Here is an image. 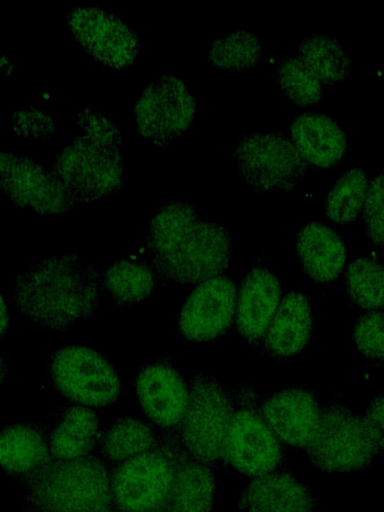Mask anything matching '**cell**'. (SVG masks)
I'll return each mask as SVG.
<instances>
[{"label": "cell", "mask_w": 384, "mask_h": 512, "mask_svg": "<svg viewBox=\"0 0 384 512\" xmlns=\"http://www.w3.org/2000/svg\"><path fill=\"white\" fill-rule=\"evenodd\" d=\"M145 247L155 273L179 283L215 277L232 258L228 230L202 219L195 206L184 201H171L154 214Z\"/></svg>", "instance_id": "cell-1"}, {"label": "cell", "mask_w": 384, "mask_h": 512, "mask_svg": "<svg viewBox=\"0 0 384 512\" xmlns=\"http://www.w3.org/2000/svg\"><path fill=\"white\" fill-rule=\"evenodd\" d=\"M99 276L74 254L45 259L16 278L18 311L43 327L63 331L92 316L100 298Z\"/></svg>", "instance_id": "cell-2"}, {"label": "cell", "mask_w": 384, "mask_h": 512, "mask_svg": "<svg viewBox=\"0 0 384 512\" xmlns=\"http://www.w3.org/2000/svg\"><path fill=\"white\" fill-rule=\"evenodd\" d=\"M25 503L30 512H110V472L95 456L51 459L27 478Z\"/></svg>", "instance_id": "cell-3"}, {"label": "cell", "mask_w": 384, "mask_h": 512, "mask_svg": "<svg viewBox=\"0 0 384 512\" xmlns=\"http://www.w3.org/2000/svg\"><path fill=\"white\" fill-rule=\"evenodd\" d=\"M184 447L172 431L157 435L147 451L120 462L110 472L113 505L121 512L164 510Z\"/></svg>", "instance_id": "cell-4"}, {"label": "cell", "mask_w": 384, "mask_h": 512, "mask_svg": "<svg viewBox=\"0 0 384 512\" xmlns=\"http://www.w3.org/2000/svg\"><path fill=\"white\" fill-rule=\"evenodd\" d=\"M119 149L120 146L79 135L59 151L51 171L74 202L99 201L118 192L124 184Z\"/></svg>", "instance_id": "cell-5"}, {"label": "cell", "mask_w": 384, "mask_h": 512, "mask_svg": "<svg viewBox=\"0 0 384 512\" xmlns=\"http://www.w3.org/2000/svg\"><path fill=\"white\" fill-rule=\"evenodd\" d=\"M234 157L239 177L256 193H290L309 171L292 141L278 130L240 134Z\"/></svg>", "instance_id": "cell-6"}, {"label": "cell", "mask_w": 384, "mask_h": 512, "mask_svg": "<svg viewBox=\"0 0 384 512\" xmlns=\"http://www.w3.org/2000/svg\"><path fill=\"white\" fill-rule=\"evenodd\" d=\"M233 414V400L219 381L195 372L188 383V403L180 422L179 436L186 452L206 465L222 457Z\"/></svg>", "instance_id": "cell-7"}, {"label": "cell", "mask_w": 384, "mask_h": 512, "mask_svg": "<svg viewBox=\"0 0 384 512\" xmlns=\"http://www.w3.org/2000/svg\"><path fill=\"white\" fill-rule=\"evenodd\" d=\"M306 450L313 465L334 473L362 469L382 452L362 418L336 401L322 407L318 429Z\"/></svg>", "instance_id": "cell-8"}, {"label": "cell", "mask_w": 384, "mask_h": 512, "mask_svg": "<svg viewBox=\"0 0 384 512\" xmlns=\"http://www.w3.org/2000/svg\"><path fill=\"white\" fill-rule=\"evenodd\" d=\"M46 370L55 390L76 404L103 407L121 394L122 385L115 369L88 347L59 348L49 358Z\"/></svg>", "instance_id": "cell-9"}, {"label": "cell", "mask_w": 384, "mask_h": 512, "mask_svg": "<svg viewBox=\"0 0 384 512\" xmlns=\"http://www.w3.org/2000/svg\"><path fill=\"white\" fill-rule=\"evenodd\" d=\"M133 112L138 133L156 146H167L190 128L196 101L181 79L163 74L142 90Z\"/></svg>", "instance_id": "cell-10"}, {"label": "cell", "mask_w": 384, "mask_h": 512, "mask_svg": "<svg viewBox=\"0 0 384 512\" xmlns=\"http://www.w3.org/2000/svg\"><path fill=\"white\" fill-rule=\"evenodd\" d=\"M0 189L14 205L43 216H62L74 206L52 171L28 155L0 150Z\"/></svg>", "instance_id": "cell-11"}, {"label": "cell", "mask_w": 384, "mask_h": 512, "mask_svg": "<svg viewBox=\"0 0 384 512\" xmlns=\"http://www.w3.org/2000/svg\"><path fill=\"white\" fill-rule=\"evenodd\" d=\"M67 20L81 47L107 67H128L142 51L139 35L113 13L97 7H75Z\"/></svg>", "instance_id": "cell-12"}, {"label": "cell", "mask_w": 384, "mask_h": 512, "mask_svg": "<svg viewBox=\"0 0 384 512\" xmlns=\"http://www.w3.org/2000/svg\"><path fill=\"white\" fill-rule=\"evenodd\" d=\"M223 457L235 469L251 476H262L285 463L281 440L254 408L234 412L223 450Z\"/></svg>", "instance_id": "cell-13"}, {"label": "cell", "mask_w": 384, "mask_h": 512, "mask_svg": "<svg viewBox=\"0 0 384 512\" xmlns=\"http://www.w3.org/2000/svg\"><path fill=\"white\" fill-rule=\"evenodd\" d=\"M236 307V285L224 276L203 281L186 299L179 315V330L190 341L217 338L230 325Z\"/></svg>", "instance_id": "cell-14"}, {"label": "cell", "mask_w": 384, "mask_h": 512, "mask_svg": "<svg viewBox=\"0 0 384 512\" xmlns=\"http://www.w3.org/2000/svg\"><path fill=\"white\" fill-rule=\"evenodd\" d=\"M145 414L163 428L180 424L188 403V386L168 358L144 364L134 380Z\"/></svg>", "instance_id": "cell-15"}, {"label": "cell", "mask_w": 384, "mask_h": 512, "mask_svg": "<svg viewBox=\"0 0 384 512\" xmlns=\"http://www.w3.org/2000/svg\"><path fill=\"white\" fill-rule=\"evenodd\" d=\"M322 407L308 389L292 386L271 397L263 405V417L283 442L306 448L312 441L321 418Z\"/></svg>", "instance_id": "cell-16"}, {"label": "cell", "mask_w": 384, "mask_h": 512, "mask_svg": "<svg viewBox=\"0 0 384 512\" xmlns=\"http://www.w3.org/2000/svg\"><path fill=\"white\" fill-rule=\"evenodd\" d=\"M290 131L293 145L308 166L326 170L342 163L347 151L346 133L329 115H297Z\"/></svg>", "instance_id": "cell-17"}, {"label": "cell", "mask_w": 384, "mask_h": 512, "mask_svg": "<svg viewBox=\"0 0 384 512\" xmlns=\"http://www.w3.org/2000/svg\"><path fill=\"white\" fill-rule=\"evenodd\" d=\"M43 428L51 456L59 460L87 456L101 437L96 414L76 403L56 406Z\"/></svg>", "instance_id": "cell-18"}, {"label": "cell", "mask_w": 384, "mask_h": 512, "mask_svg": "<svg viewBox=\"0 0 384 512\" xmlns=\"http://www.w3.org/2000/svg\"><path fill=\"white\" fill-rule=\"evenodd\" d=\"M241 512H316L309 487L286 471L254 478L241 494Z\"/></svg>", "instance_id": "cell-19"}, {"label": "cell", "mask_w": 384, "mask_h": 512, "mask_svg": "<svg viewBox=\"0 0 384 512\" xmlns=\"http://www.w3.org/2000/svg\"><path fill=\"white\" fill-rule=\"evenodd\" d=\"M281 295L278 278L264 267L253 268L242 282L236 309V326L248 342L258 341L274 316Z\"/></svg>", "instance_id": "cell-20"}, {"label": "cell", "mask_w": 384, "mask_h": 512, "mask_svg": "<svg viewBox=\"0 0 384 512\" xmlns=\"http://www.w3.org/2000/svg\"><path fill=\"white\" fill-rule=\"evenodd\" d=\"M269 325L265 349L270 355L285 358L300 353L308 344L313 330L309 298L296 291L285 295Z\"/></svg>", "instance_id": "cell-21"}, {"label": "cell", "mask_w": 384, "mask_h": 512, "mask_svg": "<svg viewBox=\"0 0 384 512\" xmlns=\"http://www.w3.org/2000/svg\"><path fill=\"white\" fill-rule=\"evenodd\" d=\"M300 264L308 277L319 283L334 280L346 261V247L329 226L312 221L297 235Z\"/></svg>", "instance_id": "cell-22"}, {"label": "cell", "mask_w": 384, "mask_h": 512, "mask_svg": "<svg viewBox=\"0 0 384 512\" xmlns=\"http://www.w3.org/2000/svg\"><path fill=\"white\" fill-rule=\"evenodd\" d=\"M52 458L43 426L7 425L0 432V467L21 480Z\"/></svg>", "instance_id": "cell-23"}, {"label": "cell", "mask_w": 384, "mask_h": 512, "mask_svg": "<svg viewBox=\"0 0 384 512\" xmlns=\"http://www.w3.org/2000/svg\"><path fill=\"white\" fill-rule=\"evenodd\" d=\"M215 478L208 465L184 449L175 467L166 512H209L215 495Z\"/></svg>", "instance_id": "cell-24"}, {"label": "cell", "mask_w": 384, "mask_h": 512, "mask_svg": "<svg viewBox=\"0 0 384 512\" xmlns=\"http://www.w3.org/2000/svg\"><path fill=\"white\" fill-rule=\"evenodd\" d=\"M296 57L324 86L343 83L352 69L350 55L327 33L305 36Z\"/></svg>", "instance_id": "cell-25"}, {"label": "cell", "mask_w": 384, "mask_h": 512, "mask_svg": "<svg viewBox=\"0 0 384 512\" xmlns=\"http://www.w3.org/2000/svg\"><path fill=\"white\" fill-rule=\"evenodd\" d=\"M99 281L117 306L126 307L147 299L155 289L157 276L151 266L122 259L102 270Z\"/></svg>", "instance_id": "cell-26"}, {"label": "cell", "mask_w": 384, "mask_h": 512, "mask_svg": "<svg viewBox=\"0 0 384 512\" xmlns=\"http://www.w3.org/2000/svg\"><path fill=\"white\" fill-rule=\"evenodd\" d=\"M369 185L367 172L350 167L336 180L324 199L327 218L339 226L354 222L363 207Z\"/></svg>", "instance_id": "cell-27"}, {"label": "cell", "mask_w": 384, "mask_h": 512, "mask_svg": "<svg viewBox=\"0 0 384 512\" xmlns=\"http://www.w3.org/2000/svg\"><path fill=\"white\" fill-rule=\"evenodd\" d=\"M156 438L148 423L132 417H121L101 435V449L106 458L120 463L149 450Z\"/></svg>", "instance_id": "cell-28"}, {"label": "cell", "mask_w": 384, "mask_h": 512, "mask_svg": "<svg viewBox=\"0 0 384 512\" xmlns=\"http://www.w3.org/2000/svg\"><path fill=\"white\" fill-rule=\"evenodd\" d=\"M207 58L213 67L243 72L261 62L262 46L256 35L241 29L213 39L208 45Z\"/></svg>", "instance_id": "cell-29"}, {"label": "cell", "mask_w": 384, "mask_h": 512, "mask_svg": "<svg viewBox=\"0 0 384 512\" xmlns=\"http://www.w3.org/2000/svg\"><path fill=\"white\" fill-rule=\"evenodd\" d=\"M383 266L372 258L352 261L345 271V285L353 302L360 308L374 311L383 306Z\"/></svg>", "instance_id": "cell-30"}, {"label": "cell", "mask_w": 384, "mask_h": 512, "mask_svg": "<svg viewBox=\"0 0 384 512\" xmlns=\"http://www.w3.org/2000/svg\"><path fill=\"white\" fill-rule=\"evenodd\" d=\"M275 74L284 96L294 105L310 107L323 102L325 86L293 55L277 65Z\"/></svg>", "instance_id": "cell-31"}, {"label": "cell", "mask_w": 384, "mask_h": 512, "mask_svg": "<svg viewBox=\"0 0 384 512\" xmlns=\"http://www.w3.org/2000/svg\"><path fill=\"white\" fill-rule=\"evenodd\" d=\"M357 349L374 361L383 359V314L369 311L358 319L353 333Z\"/></svg>", "instance_id": "cell-32"}, {"label": "cell", "mask_w": 384, "mask_h": 512, "mask_svg": "<svg viewBox=\"0 0 384 512\" xmlns=\"http://www.w3.org/2000/svg\"><path fill=\"white\" fill-rule=\"evenodd\" d=\"M11 123L16 135L34 140H47L56 129L54 116L36 107L15 112Z\"/></svg>", "instance_id": "cell-33"}, {"label": "cell", "mask_w": 384, "mask_h": 512, "mask_svg": "<svg viewBox=\"0 0 384 512\" xmlns=\"http://www.w3.org/2000/svg\"><path fill=\"white\" fill-rule=\"evenodd\" d=\"M364 221L370 240L383 246V173L376 174L368 185L363 203Z\"/></svg>", "instance_id": "cell-34"}, {"label": "cell", "mask_w": 384, "mask_h": 512, "mask_svg": "<svg viewBox=\"0 0 384 512\" xmlns=\"http://www.w3.org/2000/svg\"><path fill=\"white\" fill-rule=\"evenodd\" d=\"M76 123L85 135L93 139L116 146L121 145V133L114 123L90 108H84L78 112Z\"/></svg>", "instance_id": "cell-35"}, {"label": "cell", "mask_w": 384, "mask_h": 512, "mask_svg": "<svg viewBox=\"0 0 384 512\" xmlns=\"http://www.w3.org/2000/svg\"><path fill=\"white\" fill-rule=\"evenodd\" d=\"M365 427L376 442L377 446L383 451V397L379 395L373 398L362 418Z\"/></svg>", "instance_id": "cell-36"}, {"label": "cell", "mask_w": 384, "mask_h": 512, "mask_svg": "<svg viewBox=\"0 0 384 512\" xmlns=\"http://www.w3.org/2000/svg\"><path fill=\"white\" fill-rule=\"evenodd\" d=\"M10 324L7 306L0 294V339L8 332Z\"/></svg>", "instance_id": "cell-37"}, {"label": "cell", "mask_w": 384, "mask_h": 512, "mask_svg": "<svg viewBox=\"0 0 384 512\" xmlns=\"http://www.w3.org/2000/svg\"><path fill=\"white\" fill-rule=\"evenodd\" d=\"M13 69L14 65L11 59L0 51V75L11 76Z\"/></svg>", "instance_id": "cell-38"}, {"label": "cell", "mask_w": 384, "mask_h": 512, "mask_svg": "<svg viewBox=\"0 0 384 512\" xmlns=\"http://www.w3.org/2000/svg\"><path fill=\"white\" fill-rule=\"evenodd\" d=\"M7 372L8 367L6 361L3 358L2 354L0 353V385L5 381Z\"/></svg>", "instance_id": "cell-39"}, {"label": "cell", "mask_w": 384, "mask_h": 512, "mask_svg": "<svg viewBox=\"0 0 384 512\" xmlns=\"http://www.w3.org/2000/svg\"><path fill=\"white\" fill-rule=\"evenodd\" d=\"M144 512H166L164 510H155V511H144Z\"/></svg>", "instance_id": "cell-40"}]
</instances>
